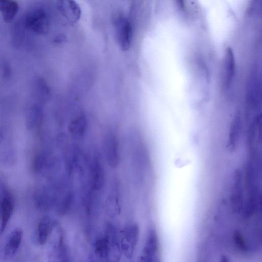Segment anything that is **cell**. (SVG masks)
Wrapping results in <instances>:
<instances>
[{
  "label": "cell",
  "mask_w": 262,
  "mask_h": 262,
  "mask_svg": "<svg viewBox=\"0 0 262 262\" xmlns=\"http://www.w3.org/2000/svg\"><path fill=\"white\" fill-rule=\"evenodd\" d=\"M75 199V193L73 190H68L59 199L56 205V211L60 215L66 214L72 207Z\"/></svg>",
  "instance_id": "obj_16"
},
{
  "label": "cell",
  "mask_w": 262,
  "mask_h": 262,
  "mask_svg": "<svg viewBox=\"0 0 262 262\" xmlns=\"http://www.w3.org/2000/svg\"><path fill=\"white\" fill-rule=\"evenodd\" d=\"M22 236L23 232L18 228L10 233L4 247V255L6 258H11L15 254L20 246Z\"/></svg>",
  "instance_id": "obj_10"
},
{
  "label": "cell",
  "mask_w": 262,
  "mask_h": 262,
  "mask_svg": "<svg viewBox=\"0 0 262 262\" xmlns=\"http://www.w3.org/2000/svg\"><path fill=\"white\" fill-rule=\"evenodd\" d=\"M35 203L36 207L41 211L49 210L53 203V199L46 189L39 190L35 196Z\"/></svg>",
  "instance_id": "obj_17"
},
{
  "label": "cell",
  "mask_w": 262,
  "mask_h": 262,
  "mask_svg": "<svg viewBox=\"0 0 262 262\" xmlns=\"http://www.w3.org/2000/svg\"><path fill=\"white\" fill-rule=\"evenodd\" d=\"M114 192L108 196L106 201V210L108 214L112 217L118 215L120 212V205L119 198Z\"/></svg>",
  "instance_id": "obj_18"
},
{
  "label": "cell",
  "mask_w": 262,
  "mask_h": 262,
  "mask_svg": "<svg viewBox=\"0 0 262 262\" xmlns=\"http://www.w3.org/2000/svg\"><path fill=\"white\" fill-rule=\"evenodd\" d=\"M104 235L107 242L106 262H119L122 252L116 229L111 223L106 224Z\"/></svg>",
  "instance_id": "obj_8"
},
{
  "label": "cell",
  "mask_w": 262,
  "mask_h": 262,
  "mask_svg": "<svg viewBox=\"0 0 262 262\" xmlns=\"http://www.w3.org/2000/svg\"><path fill=\"white\" fill-rule=\"evenodd\" d=\"M1 203H0V217H1Z\"/></svg>",
  "instance_id": "obj_23"
},
{
  "label": "cell",
  "mask_w": 262,
  "mask_h": 262,
  "mask_svg": "<svg viewBox=\"0 0 262 262\" xmlns=\"http://www.w3.org/2000/svg\"><path fill=\"white\" fill-rule=\"evenodd\" d=\"M115 34L117 42L123 51L128 50L133 37L132 26L129 20L122 15L115 19Z\"/></svg>",
  "instance_id": "obj_7"
},
{
  "label": "cell",
  "mask_w": 262,
  "mask_h": 262,
  "mask_svg": "<svg viewBox=\"0 0 262 262\" xmlns=\"http://www.w3.org/2000/svg\"><path fill=\"white\" fill-rule=\"evenodd\" d=\"M47 162V158L43 153L37 154L33 159L32 169L34 172L39 173L45 168Z\"/></svg>",
  "instance_id": "obj_20"
},
{
  "label": "cell",
  "mask_w": 262,
  "mask_h": 262,
  "mask_svg": "<svg viewBox=\"0 0 262 262\" xmlns=\"http://www.w3.org/2000/svg\"><path fill=\"white\" fill-rule=\"evenodd\" d=\"M60 8L63 15L71 23L78 20L81 14L79 6L74 1L62 2Z\"/></svg>",
  "instance_id": "obj_13"
},
{
  "label": "cell",
  "mask_w": 262,
  "mask_h": 262,
  "mask_svg": "<svg viewBox=\"0 0 262 262\" xmlns=\"http://www.w3.org/2000/svg\"><path fill=\"white\" fill-rule=\"evenodd\" d=\"M48 241V262H70L64 232L57 222H52Z\"/></svg>",
  "instance_id": "obj_1"
},
{
  "label": "cell",
  "mask_w": 262,
  "mask_h": 262,
  "mask_svg": "<svg viewBox=\"0 0 262 262\" xmlns=\"http://www.w3.org/2000/svg\"><path fill=\"white\" fill-rule=\"evenodd\" d=\"M138 262H161L159 238L156 230L153 227L148 230Z\"/></svg>",
  "instance_id": "obj_3"
},
{
  "label": "cell",
  "mask_w": 262,
  "mask_h": 262,
  "mask_svg": "<svg viewBox=\"0 0 262 262\" xmlns=\"http://www.w3.org/2000/svg\"><path fill=\"white\" fill-rule=\"evenodd\" d=\"M235 243L238 248L242 251H245L247 250V246L245 245V241L241 233L236 232L234 235Z\"/></svg>",
  "instance_id": "obj_21"
},
{
  "label": "cell",
  "mask_w": 262,
  "mask_h": 262,
  "mask_svg": "<svg viewBox=\"0 0 262 262\" xmlns=\"http://www.w3.org/2000/svg\"><path fill=\"white\" fill-rule=\"evenodd\" d=\"M89 183L91 190L98 192L102 190L106 180V173L100 156L96 153L90 163Z\"/></svg>",
  "instance_id": "obj_4"
},
{
  "label": "cell",
  "mask_w": 262,
  "mask_h": 262,
  "mask_svg": "<svg viewBox=\"0 0 262 262\" xmlns=\"http://www.w3.org/2000/svg\"><path fill=\"white\" fill-rule=\"evenodd\" d=\"M19 10L18 4L12 1H0V12L4 20L7 23H11Z\"/></svg>",
  "instance_id": "obj_14"
},
{
  "label": "cell",
  "mask_w": 262,
  "mask_h": 262,
  "mask_svg": "<svg viewBox=\"0 0 262 262\" xmlns=\"http://www.w3.org/2000/svg\"><path fill=\"white\" fill-rule=\"evenodd\" d=\"M1 208L0 235L5 231L12 215L14 205L10 196L6 195L3 198L1 203Z\"/></svg>",
  "instance_id": "obj_11"
},
{
  "label": "cell",
  "mask_w": 262,
  "mask_h": 262,
  "mask_svg": "<svg viewBox=\"0 0 262 262\" xmlns=\"http://www.w3.org/2000/svg\"><path fill=\"white\" fill-rule=\"evenodd\" d=\"M42 119V112L37 104L30 106L26 115V125L28 129H32L39 125Z\"/></svg>",
  "instance_id": "obj_12"
},
{
  "label": "cell",
  "mask_w": 262,
  "mask_h": 262,
  "mask_svg": "<svg viewBox=\"0 0 262 262\" xmlns=\"http://www.w3.org/2000/svg\"><path fill=\"white\" fill-rule=\"evenodd\" d=\"M52 225V222L48 216H43L39 222L37 227V241L40 245H43L48 242Z\"/></svg>",
  "instance_id": "obj_15"
},
{
  "label": "cell",
  "mask_w": 262,
  "mask_h": 262,
  "mask_svg": "<svg viewBox=\"0 0 262 262\" xmlns=\"http://www.w3.org/2000/svg\"><path fill=\"white\" fill-rule=\"evenodd\" d=\"M24 24L26 28L35 33L43 34L47 33L49 29V19L45 9L36 7L31 10L26 15Z\"/></svg>",
  "instance_id": "obj_5"
},
{
  "label": "cell",
  "mask_w": 262,
  "mask_h": 262,
  "mask_svg": "<svg viewBox=\"0 0 262 262\" xmlns=\"http://www.w3.org/2000/svg\"><path fill=\"white\" fill-rule=\"evenodd\" d=\"M88 129V120L83 114L79 115L74 118L68 126L70 135L77 140L83 139L87 134Z\"/></svg>",
  "instance_id": "obj_9"
},
{
  "label": "cell",
  "mask_w": 262,
  "mask_h": 262,
  "mask_svg": "<svg viewBox=\"0 0 262 262\" xmlns=\"http://www.w3.org/2000/svg\"><path fill=\"white\" fill-rule=\"evenodd\" d=\"M103 146L108 165L113 169L117 168L121 161L120 146L118 135L114 129H109L105 133Z\"/></svg>",
  "instance_id": "obj_2"
},
{
  "label": "cell",
  "mask_w": 262,
  "mask_h": 262,
  "mask_svg": "<svg viewBox=\"0 0 262 262\" xmlns=\"http://www.w3.org/2000/svg\"><path fill=\"white\" fill-rule=\"evenodd\" d=\"M220 262H229L228 258L226 255H222L220 260Z\"/></svg>",
  "instance_id": "obj_22"
},
{
  "label": "cell",
  "mask_w": 262,
  "mask_h": 262,
  "mask_svg": "<svg viewBox=\"0 0 262 262\" xmlns=\"http://www.w3.org/2000/svg\"><path fill=\"white\" fill-rule=\"evenodd\" d=\"M140 227L134 223L124 229L120 242L122 253L127 259H131L134 254L140 236Z\"/></svg>",
  "instance_id": "obj_6"
},
{
  "label": "cell",
  "mask_w": 262,
  "mask_h": 262,
  "mask_svg": "<svg viewBox=\"0 0 262 262\" xmlns=\"http://www.w3.org/2000/svg\"><path fill=\"white\" fill-rule=\"evenodd\" d=\"M107 251V242L104 235L98 238L95 243V252L99 257L105 259Z\"/></svg>",
  "instance_id": "obj_19"
}]
</instances>
